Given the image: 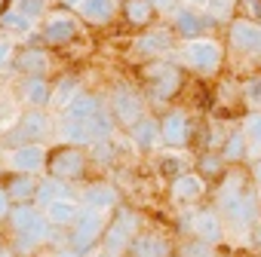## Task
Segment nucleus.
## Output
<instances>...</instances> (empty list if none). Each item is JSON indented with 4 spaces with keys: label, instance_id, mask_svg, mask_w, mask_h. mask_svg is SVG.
Returning <instances> with one entry per match:
<instances>
[{
    "label": "nucleus",
    "instance_id": "nucleus-46",
    "mask_svg": "<svg viewBox=\"0 0 261 257\" xmlns=\"http://www.w3.org/2000/svg\"><path fill=\"white\" fill-rule=\"evenodd\" d=\"M0 257H13V254H10V251H4V248H0Z\"/></svg>",
    "mask_w": 261,
    "mask_h": 257
},
{
    "label": "nucleus",
    "instance_id": "nucleus-21",
    "mask_svg": "<svg viewBox=\"0 0 261 257\" xmlns=\"http://www.w3.org/2000/svg\"><path fill=\"white\" fill-rule=\"evenodd\" d=\"M172 34H175V31H166V28H151V31H145V34L136 40V49H139L142 55L157 58V55H163V52H169V49H172Z\"/></svg>",
    "mask_w": 261,
    "mask_h": 257
},
{
    "label": "nucleus",
    "instance_id": "nucleus-22",
    "mask_svg": "<svg viewBox=\"0 0 261 257\" xmlns=\"http://www.w3.org/2000/svg\"><path fill=\"white\" fill-rule=\"evenodd\" d=\"M53 92H56V86L46 77H25V83H22V98L31 107H46L53 101Z\"/></svg>",
    "mask_w": 261,
    "mask_h": 257
},
{
    "label": "nucleus",
    "instance_id": "nucleus-41",
    "mask_svg": "<svg viewBox=\"0 0 261 257\" xmlns=\"http://www.w3.org/2000/svg\"><path fill=\"white\" fill-rule=\"evenodd\" d=\"M249 236H252V242H255V245L261 248V220H255V227L249 230Z\"/></svg>",
    "mask_w": 261,
    "mask_h": 257
},
{
    "label": "nucleus",
    "instance_id": "nucleus-34",
    "mask_svg": "<svg viewBox=\"0 0 261 257\" xmlns=\"http://www.w3.org/2000/svg\"><path fill=\"white\" fill-rule=\"evenodd\" d=\"M0 25H4L7 31H31V19L22 13V10H7L4 16H0Z\"/></svg>",
    "mask_w": 261,
    "mask_h": 257
},
{
    "label": "nucleus",
    "instance_id": "nucleus-35",
    "mask_svg": "<svg viewBox=\"0 0 261 257\" xmlns=\"http://www.w3.org/2000/svg\"><path fill=\"white\" fill-rule=\"evenodd\" d=\"M237 19L261 22V0H237Z\"/></svg>",
    "mask_w": 261,
    "mask_h": 257
},
{
    "label": "nucleus",
    "instance_id": "nucleus-12",
    "mask_svg": "<svg viewBox=\"0 0 261 257\" xmlns=\"http://www.w3.org/2000/svg\"><path fill=\"white\" fill-rule=\"evenodd\" d=\"M206 193H209V181L200 172H185L169 181V196L178 205H197Z\"/></svg>",
    "mask_w": 261,
    "mask_h": 257
},
{
    "label": "nucleus",
    "instance_id": "nucleus-10",
    "mask_svg": "<svg viewBox=\"0 0 261 257\" xmlns=\"http://www.w3.org/2000/svg\"><path fill=\"white\" fill-rule=\"evenodd\" d=\"M77 16L74 13H68V10H56V13H49L46 16V22H43V28H40V37H43V43L46 46H68L74 37H77Z\"/></svg>",
    "mask_w": 261,
    "mask_h": 257
},
{
    "label": "nucleus",
    "instance_id": "nucleus-48",
    "mask_svg": "<svg viewBox=\"0 0 261 257\" xmlns=\"http://www.w3.org/2000/svg\"><path fill=\"white\" fill-rule=\"evenodd\" d=\"M4 52H7V49H4V46H0V58H4Z\"/></svg>",
    "mask_w": 261,
    "mask_h": 257
},
{
    "label": "nucleus",
    "instance_id": "nucleus-2",
    "mask_svg": "<svg viewBox=\"0 0 261 257\" xmlns=\"http://www.w3.org/2000/svg\"><path fill=\"white\" fill-rule=\"evenodd\" d=\"M181 58L191 71L197 74H218L221 65H224V46L203 34V37H194V40H185V49H181Z\"/></svg>",
    "mask_w": 261,
    "mask_h": 257
},
{
    "label": "nucleus",
    "instance_id": "nucleus-3",
    "mask_svg": "<svg viewBox=\"0 0 261 257\" xmlns=\"http://www.w3.org/2000/svg\"><path fill=\"white\" fill-rule=\"evenodd\" d=\"M142 80L148 83V92L157 101H172L185 89V71L169 61H151L142 68Z\"/></svg>",
    "mask_w": 261,
    "mask_h": 257
},
{
    "label": "nucleus",
    "instance_id": "nucleus-13",
    "mask_svg": "<svg viewBox=\"0 0 261 257\" xmlns=\"http://www.w3.org/2000/svg\"><path fill=\"white\" fill-rule=\"evenodd\" d=\"M188 227H191V236H197L203 242L218 245L224 239V220H221L218 208H197V211H191Z\"/></svg>",
    "mask_w": 261,
    "mask_h": 257
},
{
    "label": "nucleus",
    "instance_id": "nucleus-16",
    "mask_svg": "<svg viewBox=\"0 0 261 257\" xmlns=\"http://www.w3.org/2000/svg\"><path fill=\"white\" fill-rule=\"evenodd\" d=\"M13 68L25 77H43V71L49 68V52L43 46H22L13 55Z\"/></svg>",
    "mask_w": 261,
    "mask_h": 257
},
{
    "label": "nucleus",
    "instance_id": "nucleus-43",
    "mask_svg": "<svg viewBox=\"0 0 261 257\" xmlns=\"http://www.w3.org/2000/svg\"><path fill=\"white\" fill-rule=\"evenodd\" d=\"M53 257H80V254H77V251H74V248H65V251H56V254H53Z\"/></svg>",
    "mask_w": 261,
    "mask_h": 257
},
{
    "label": "nucleus",
    "instance_id": "nucleus-20",
    "mask_svg": "<svg viewBox=\"0 0 261 257\" xmlns=\"http://www.w3.org/2000/svg\"><path fill=\"white\" fill-rule=\"evenodd\" d=\"M129 135H133L139 150H154L157 144H163V128H160L157 116H142L133 128H129Z\"/></svg>",
    "mask_w": 261,
    "mask_h": 257
},
{
    "label": "nucleus",
    "instance_id": "nucleus-40",
    "mask_svg": "<svg viewBox=\"0 0 261 257\" xmlns=\"http://www.w3.org/2000/svg\"><path fill=\"white\" fill-rule=\"evenodd\" d=\"M151 4L157 7V13H160V10H166V13H172V10H175V0H151Z\"/></svg>",
    "mask_w": 261,
    "mask_h": 257
},
{
    "label": "nucleus",
    "instance_id": "nucleus-33",
    "mask_svg": "<svg viewBox=\"0 0 261 257\" xmlns=\"http://www.w3.org/2000/svg\"><path fill=\"white\" fill-rule=\"evenodd\" d=\"M185 172H188V159L185 156H178V153H163L160 156V175H166L169 181L185 175Z\"/></svg>",
    "mask_w": 261,
    "mask_h": 257
},
{
    "label": "nucleus",
    "instance_id": "nucleus-28",
    "mask_svg": "<svg viewBox=\"0 0 261 257\" xmlns=\"http://www.w3.org/2000/svg\"><path fill=\"white\" fill-rule=\"evenodd\" d=\"M243 135H246V141H249V156L255 159V156H261V110H249L246 116H243Z\"/></svg>",
    "mask_w": 261,
    "mask_h": 257
},
{
    "label": "nucleus",
    "instance_id": "nucleus-42",
    "mask_svg": "<svg viewBox=\"0 0 261 257\" xmlns=\"http://www.w3.org/2000/svg\"><path fill=\"white\" fill-rule=\"evenodd\" d=\"M249 172H252V181H261V156H258V163H255Z\"/></svg>",
    "mask_w": 261,
    "mask_h": 257
},
{
    "label": "nucleus",
    "instance_id": "nucleus-38",
    "mask_svg": "<svg viewBox=\"0 0 261 257\" xmlns=\"http://www.w3.org/2000/svg\"><path fill=\"white\" fill-rule=\"evenodd\" d=\"M16 10H22L31 22H37L43 13V0H16Z\"/></svg>",
    "mask_w": 261,
    "mask_h": 257
},
{
    "label": "nucleus",
    "instance_id": "nucleus-1",
    "mask_svg": "<svg viewBox=\"0 0 261 257\" xmlns=\"http://www.w3.org/2000/svg\"><path fill=\"white\" fill-rule=\"evenodd\" d=\"M142 233V217L133 211V208H117V214L108 220L105 227V236H101V248L108 254H126L133 239Z\"/></svg>",
    "mask_w": 261,
    "mask_h": 257
},
{
    "label": "nucleus",
    "instance_id": "nucleus-15",
    "mask_svg": "<svg viewBox=\"0 0 261 257\" xmlns=\"http://www.w3.org/2000/svg\"><path fill=\"white\" fill-rule=\"evenodd\" d=\"M120 16L129 28L136 31H148L154 28V19H157V7L151 0H123L120 4Z\"/></svg>",
    "mask_w": 261,
    "mask_h": 257
},
{
    "label": "nucleus",
    "instance_id": "nucleus-24",
    "mask_svg": "<svg viewBox=\"0 0 261 257\" xmlns=\"http://www.w3.org/2000/svg\"><path fill=\"white\" fill-rule=\"evenodd\" d=\"M227 169H230V163L224 159L221 150H200L197 153V172L206 181H221L227 175Z\"/></svg>",
    "mask_w": 261,
    "mask_h": 257
},
{
    "label": "nucleus",
    "instance_id": "nucleus-31",
    "mask_svg": "<svg viewBox=\"0 0 261 257\" xmlns=\"http://www.w3.org/2000/svg\"><path fill=\"white\" fill-rule=\"evenodd\" d=\"M175 257H215V245H212V242H203V239H197V236H191L188 242L178 245Z\"/></svg>",
    "mask_w": 261,
    "mask_h": 257
},
{
    "label": "nucleus",
    "instance_id": "nucleus-39",
    "mask_svg": "<svg viewBox=\"0 0 261 257\" xmlns=\"http://www.w3.org/2000/svg\"><path fill=\"white\" fill-rule=\"evenodd\" d=\"M10 211H13V199H10L7 187L0 184V220H4V217H10Z\"/></svg>",
    "mask_w": 261,
    "mask_h": 257
},
{
    "label": "nucleus",
    "instance_id": "nucleus-11",
    "mask_svg": "<svg viewBox=\"0 0 261 257\" xmlns=\"http://www.w3.org/2000/svg\"><path fill=\"white\" fill-rule=\"evenodd\" d=\"M227 46L240 55H261V22L233 19L227 25Z\"/></svg>",
    "mask_w": 261,
    "mask_h": 257
},
{
    "label": "nucleus",
    "instance_id": "nucleus-14",
    "mask_svg": "<svg viewBox=\"0 0 261 257\" xmlns=\"http://www.w3.org/2000/svg\"><path fill=\"white\" fill-rule=\"evenodd\" d=\"M215 22L206 16V13H194V10H172V31L181 37V40H194V37H203Z\"/></svg>",
    "mask_w": 261,
    "mask_h": 257
},
{
    "label": "nucleus",
    "instance_id": "nucleus-6",
    "mask_svg": "<svg viewBox=\"0 0 261 257\" xmlns=\"http://www.w3.org/2000/svg\"><path fill=\"white\" fill-rule=\"evenodd\" d=\"M105 227H108V220H105V211L83 208V211H80V217H77V223L71 227V248H74L77 254H86V251H92V248L101 242V236H105Z\"/></svg>",
    "mask_w": 261,
    "mask_h": 257
},
{
    "label": "nucleus",
    "instance_id": "nucleus-23",
    "mask_svg": "<svg viewBox=\"0 0 261 257\" xmlns=\"http://www.w3.org/2000/svg\"><path fill=\"white\" fill-rule=\"evenodd\" d=\"M80 211H83V208H80L71 196H62V199H56V202L46 205V217H49V223H53V227H68V230L77 223Z\"/></svg>",
    "mask_w": 261,
    "mask_h": 257
},
{
    "label": "nucleus",
    "instance_id": "nucleus-18",
    "mask_svg": "<svg viewBox=\"0 0 261 257\" xmlns=\"http://www.w3.org/2000/svg\"><path fill=\"white\" fill-rule=\"evenodd\" d=\"M4 187H7V193H10V199H13V205H16V202H34L40 181H37L34 172H13V175L4 181Z\"/></svg>",
    "mask_w": 261,
    "mask_h": 257
},
{
    "label": "nucleus",
    "instance_id": "nucleus-45",
    "mask_svg": "<svg viewBox=\"0 0 261 257\" xmlns=\"http://www.w3.org/2000/svg\"><path fill=\"white\" fill-rule=\"evenodd\" d=\"M7 13V0H0V16H4Z\"/></svg>",
    "mask_w": 261,
    "mask_h": 257
},
{
    "label": "nucleus",
    "instance_id": "nucleus-47",
    "mask_svg": "<svg viewBox=\"0 0 261 257\" xmlns=\"http://www.w3.org/2000/svg\"><path fill=\"white\" fill-rule=\"evenodd\" d=\"M98 257H114V254H108V251H101V254H98Z\"/></svg>",
    "mask_w": 261,
    "mask_h": 257
},
{
    "label": "nucleus",
    "instance_id": "nucleus-19",
    "mask_svg": "<svg viewBox=\"0 0 261 257\" xmlns=\"http://www.w3.org/2000/svg\"><path fill=\"white\" fill-rule=\"evenodd\" d=\"M46 156L49 153L43 150V144H22V147H13L10 166H13V172H37L46 166Z\"/></svg>",
    "mask_w": 261,
    "mask_h": 257
},
{
    "label": "nucleus",
    "instance_id": "nucleus-32",
    "mask_svg": "<svg viewBox=\"0 0 261 257\" xmlns=\"http://www.w3.org/2000/svg\"><path fill=\"white\" fill-rule=\"evenodd\" d=\"M203 10L212 22H227L230 16H237V0H206Z\"/></svg>",
    "mask_w": 261,
    "mask_h": 257
},
{
    "label": "nucleus",
    "instance_id": "nucleus-36",
    "mask_svg": "<svg viewBox=\"0 0 261 257\" xmlns=\"http://www.w3.org/2000/svg\"><path fill=\"white\" fill-rule=\"evenodd\" d=\"M74 95H77V77H65V80L56 86V92H53V101H59V104L65 107V104H68Z\"/></svg>",
    "mask_w": 261,
    "mask_h": 257
},
{
    "label": "nucleus",
    "instance_id": "nucleus-37",
    "mask_svg": "<svg viewBox=\"0 0 261 257\" xmlns=\"http://www.w3.org/2000/svg\"><path fill=\"white\" fill-rule=\"evenodd\" d=\"M243 101L255 110H261V77H252L249 83H243Z\"/></svg>",
    "mask_w": 261,
    "mask_h": 257
},
{
    "label": "nucleus",
    "instance_id": "nucleus-26",
    "mask_svg": "<svg viewBox=\"0 0 261 257\" xmlns=\"http://www.w3.org/2000/svg\"><path fill=\"white\" fill-rule=\"evenodd\" d=\"M101 107H98V98L95 95H89V92H77L65 107H62V116L65 119H89V116H95Z\"/></svg>",
    "mask_w": 261,
    "mask_h": 257
},
{
    "label": "nucleus",
    "instance_id": "nucleus-30",
    "mask_svg": "<svg viewBox=\"0 0 261 257\" xmlns=\"http://www.w3.org/2000/svg\"><path fill=\"white\" fill-rule=\"evenodd\" d=\"M62 196H71L68 193V181H59V178H46V181H40V187H37V202L46 208L49 202H56V199H62Z\"/></svg>",
    "mask_w": 261,
    "mask_h": 257
},
{
    "label": "nucleus",
    "instance_id": "nucleus-29",
    "mask_svg": "<svg viewBox=\"0 0 261 257\" xmlns=\"http://www.w3.org/2000/svg\"><path fill=\"white\" fill-rule=\"evenodd\" d=\"M221 153H224V159H227L230 166L249 159V141H246V135H243V128H237V132H230V135L224 138Z\"/></svg>",
    "mask_w": 261,
    "mask_h": 257
},
{
    "label": "nucleus",
    "instance_id": "nucleus-4",
    "mask_svg": "<svg viewBox=\"0 0 261 257\" xmlns=\"http://www.w3.org/2000/svg\"><path fill=\"white\" fill-rule=\"evenodd\" d=\"M89 169V153L80 144H62L56 150H49L46 156V172L59 181H83Z\"/></svg>",
    "mask_w": 261,
    "mask_h": 257
},
{
    "label": "nucleus",
    "instance_id": "nucleus-27",
    "mask_svg": "<svg viewBox=\"0 0 261 257\" xmlns=\"http://www.w3.org/2000/svg\"><path fill=\"white\" fill-rule=\"evenodd\" d=\"M80 16L92 25H108L114 19V0H80Z\"/></svg>",
    "mask_w": 261,
    "mask_h": 257
},
{
    "label": "nucleus",
    "instance_id": "nucleus-25",
    "mask_svg": "<svg viewBox=\"0 0 261 257\" xmlns=\"http://www.w3.org/2000/svg\"><path fill=\"white\" fill-rule=\"evenodd\" d=\"M117 202H120V196H117V187H111V184H89L83 193V205L95 208V211H111V208H117Z\"/></svg>",
    "mask_w": 261,
    "mask_h": 257
},
{
    "label": "nucleus",
    "instance_id": "nucleus-9",
    "mask_svg": "<svg viewBox=\"0 0 261 257\" xmlns=\"http://www.w3.org/2000/svg\"><path fill=\"white\" fill-rule=\"evenodd\" d=\"M160 128H163V144L166 147H188L194 138V122L188 116L185 107H172L160 116Z\"/></svg>",
    "mask_w": 261,
    "mask_h": 257
},
{
    "label": "nucleus",
    "instance_id": "nucleus-44",
    "mask_svg": "<svg viewBox=\"0 0 261 257\" xmlns=\"http://www.w3.org/2000/svg\"><path fill=\"white\" fill-rule=\"evenodd\" d=\"M188 7H206V0H185Z\"/></svg>",
    "mask_w": 261,
    "mask_h": 257
},
{
    "label": "nucleus",
    "instance_id": "nucleus-5",
    "mask_svg": "<svg viewBox=\"0 0 261 257\" xmlns=\"http://www.w3.org/2000/svg\"><path fill=\"white\" fill-rule=\"evenodd\" d=\"M7 220H10V227H13L19 236H28V239H31V242H37V245H40V242L49 236V230H53V223H49L46 211L40 214V208H37V205H31V202H16Z\"/></svg>",
    "mask_w": 261,
    "mask_h": 257
},
{
    "label": "nucleus",
    "instance_id": "nucleus-8",
    "mask_svg": "<svg viewBox=\"0 0 261 257\" xmlns=\"http://www.w3.org/2000/svg\"><path fill=\"white\" fill-rule=\"evenodd\" d=\"M111 113H114V119H117L120 125L133 128L142 116H148V113H145V98H142L136 89H129V86H117V89L111 92Z\"/></svg>",
    "mask_w": 261,
    "mask_h": 257
},
{
    "label": "nucleus",
    "instance_id": "nucleus-17",
    "mask_svg": "<svg viewBox=\"0 0 261 257\" xmlns=\"http://www.w3.org/2000/svg\"><path fill=\"white\" fill-rule=\"evenodd\" d=\"M126 254L129 257H172V245L160 233H139Z\"/></svg>",
    "mask_w": 261,
    "mask_h": 257
},
{
    "label": "nucleus",
    "instance_id": "nucleus-7",
    "mask_svg": "<svg viewBox=\"0 0 261 257\" xmlns=\"http://www.w3.org/2000/svg\"><path fill=\"white\" fill-rule=\"evenodd\" d=\"M46 135H49V116L43 113V107H31V110L22 113L19 122L10 128L7 141H10L13 147H22V144H40Z\"/></svg>",
    "mask_w": 261,
    "mask_h": 257
}]
</instances>
